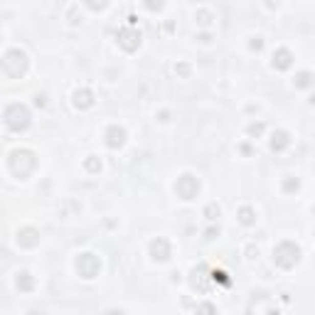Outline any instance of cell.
<instances>
[{"mask_svg":"<svg viewBox=\"0 0 315 315\" xmlns=\"http://www.w3.org/2000/svg\"><path fill=\"white\" fill-rule=\"evenodd\" d=\"M301 261V249L296 241H281V244H276L274 249V263L276 266H281V269H293L296 263Z\"/></svg>","mask_w":315,"mask_h":315,"instance_id":"3957f363","label":"cell"},{"mask_svg":"<svg viewBox=\"0 0 315 315\" xmlns=\"http://www.w3.org/2000/svg\"><path fill=\"white\" fill-rule=\"evenodd\" d=\"M209 278H212L209 269H207L205 263H200V266H195V269H192L190 286L195 288V290H200V293H207V290H209Z\"/></svg>","mask_w":315,"mask_h":315,"instance_id":"9c48e42d","label":"cell"},{"mask_svg":"<svg viewBox=\"0 0 315 315\" xmlns=\"http://www.w3.org/2000/svg\"><path fill=\"white\" fill-rule=\"evenodd\" d=\"M197 313H217V308L212 303H202V305H197Z\"/></svg>","mask_w":315,"mask_h":315,"instance_id":"484cf974","label":"cell"},{"mask_svg":"<svg viewBox=\"0 0 315 315\" xmlns=\"http://www.w3.org/2000/svg\"><path fill=\"white\" fill-rule=\"evenodd\" d=\"M205 214H207V220H217V217H220V205H217V202H209L205 209Z\"/></svg>","mask_w":315,"mask_h":315,"instance_id":"7402d4cb","label":"cell"},{"mask_svg":"<svg viewBox=\"0 0 315 315\" xmlns=\"http://www.w3.org/2000/svg\"><path fill=\"white\" fill-rule=\"evenodd\" d=\"M301 190V180L298 178H288L283 180V192H288V195H293V192Z\"/></svg>","mask_w":315,"mask_h":315,"instance_id":"44dd1931","label":"cell"},{"mask_svg":"<svg viewBox=\"0 0 315 315\" xmlns=\"http://www.w3.org/2000/svg\"><path fill=\"white\" fill-rule=\"evenodd\" d=\"M236 217H239V222H241L244 227H251V224H256V212H254L251 207H241V209L236 212Z\"/></svg>","mask_w":315,"mask_h":315,"instance_id":"e0dca14e","label":"cell"},{"mask_svg":"<svg viewBox=\"0 0 315 315\" xmlns=\"http://www.w3.org/2000/svg\"><path fill=\"white\" fill-rule=\"evenodd\" d=\"M266 8H269V10H276V8H278V0H266Z\"/></svg>","mask_w":315,"mask_h":315,"instance_id":"f1b7e54d","label":"cell"},{"mask_svg":"<svg viewBox=\"0 0 315 315\" xmlns=\"http://www.w3.org/2000/svg\"><path fill=\"white\" fill-rule=\"evenodd\" d=\"M195 20H197L200 28H209V25H212V13H209V10H200V13L195 15Z\"/></svg>","mask_w":315,"mask_h":315,"instance_id":"ffe728a7","label":"cell"},{"mask_svg":"<svg viewBox=\"0 0 315 315\" xmlns=\"http://www.w3.org/2000/svg\"><path fill=\"white\" fill-rule=\"evenodd\" d=\"M74 106L77 109H91L94 106V91L91 89H77L74 91Z\"/></svg>","mask_w":315,"mask_h":315,"instance_id":"4fadbf2b","label":"cell"},{"mask_svg":"<svg viewBox=\"0 0 315 315\" xmlns=\"http://www.w3.org/2000/svg\"><path fill=\"white\" fill-rule=\"evenodd\" d=\"M15 286L20 288L22 293H30V290L35 288V278H32L28 271H22V274H17V278H15Z\"/></svg>","mask_w":315,"mask_h":315,"instance_id":"9a60e30c","label":"cell"},{"mask_svg":"<svg viewBox=\"0 0 315 315\" xmlns=\"http://www.w3.org/2000/svg\"><path fill=\"white\" fill-rule=\"evenodd\" d=\"M249 47H251V50H256V52H261V50H263V40H261V37H254Z\"/></svg>","mask_w":315,"mask_h":315,"instance_id":"83f0119b","label":"cell"},{"mask_svg":"<svg viewBox=\"0 0 315 315\" xmlns=\"http://www.w3.org/2000/svg\"><path fill=\"white\" fill-rule=\"evenodd\" d=\"M74 266H77V274L82 276V278H86V281L96 278V276H99V271H101V261H99V256H96V254H91V251H84V254H79V256H77V261H74Z\"/></svg>","mask_w":315,"mask_h":315,"instance_id":"5b68a950","label":"cell"},{"mask_svg":"<svg viewBox=\"0 0 315 315\" xmlns=\"http://www.w3.org/2000/svg\"><path fill=\"white\" fill-rule=\"evenodd\" d=\"M214 236H220V229H209L207 232V239H214Z\"/></svg>","mask_w":315,"mask_h":315,"instance_id":"f546056e","label":"cell"},{"mask_svg":"<svg viewBox=\"0 0 315 315\" xmlns=\"http://www.w3.org/2000/svg\"><path fill=\"white\" fill-rule=\"evenodd\" d=\"M82 3L91 10V13H101V10L109 5V0H82Z\"/></svg>","mask_w":315,"mask_h":315,"instance_id":"d6986e66","label":"cell"},{"mask_svg":"<svg viewBox=\"0 0 315 315\" xmlns=\"http://www.w3.org/2000/svg\"><path fill=\"white\" fill-rule=\"evenodd\" d=\"M126 143V128L121 126H109L106 128V146L113 148V151H118V148H124Z\"/></svg>","mask_w":315,"mask_h":315,"instance_id":"8fae6325","label":"cell"},{"mask_svg":"<svg viewBox=\"0 0 315 315\" xmlns=\"http://www.w3.org/2000/svg\"><path fill=\"white\" fill-rule=\"evenodd\" d=\"M293 84H296V89H310V86L315 84V77L310 74V71H298L296 79H293Z\"/></svg>","mask_w":315,"mask_h":315,"instance_id":"2e32d148","label":"cell"},{"mask_svg":"<svg viewBox=\"0 0 315 315\" xmlns=\"http://www.w3.org/2000/svg\"><path fill=\"white\" fill-rule=\"evenodd\" d=\"M175 71H178L180 77H190V64H178V67H175Z\"/></svg>","mask_w":315,"mask_h":315,"instance_id":"4316f807","label":"cell"},{"mask_svg":"<svg viewBox=\"0 0 315 315\" xmlns=\"http://www.w3.org/2000/svg\"><path fill=\"white\" fill-rule=\"evenodd\" d=\"M212 281H220L222 286H232V281L227 278V274H224V271H212Z\"/></svg>","mask_w":315,"mask_h":315,"instance_id":"cb8c5ba5","label":"cell"},{"mask_svg":"<svg viewBox=\"0 0 315 315\" xmlns=\"http://www.w3.org/2000/svg\"><path fill=\"white\" fill-rule=\"evenodd\" d=\"M3 118H5V126L10 128V131H25L30 126V111L28 106H22V104H10L5 113H3Z\"/></svg>","mask_w":315,"mask_h":315,"instance_id":"277c9868","label":"cell"},{"mask_svg":"<svg viewBox=\"0 0 315 315\" xmlns=\"http://www.w3.org/2000/svg\"><path fill=\"white\" fill-rule=\"evenodd\" d=\"M263 128H266V126L261 124V121H259V124H251V126H249V136H254V138L261 136V133H263Z\"/></svg>","mask_w":315,"mask_h":315,"instance_id":"d4e9b609","label":"cell"},{"mask_svg":"<svg viewBox=\"0 0 315 315\" xmlns=\"http://www.w3.org/2000/svg\"><path fill=\"white\" fill-rule=\"evenodd\" d=\"M165 5V0H146V8L151 10V13H160Z\"/></svg>","mask_w":315,"mask_h":315,"instance_id":"603a6c76","label":"cell"},{"mask_svg":"<svg viewBox=\"0 0 315 315\" xmlns=\"http://www.w3.org/2000/svg\"><path fill=\"white\" fill-rule=\"evenodd\" d=\"M288 146H290V136H288V131H274V136H271V151L281 153V151H286Z\"/></svg>","mask_w":315,"mask_h":315,"instance_id":"5bb4252c","label":"cell"},{"mask_svg":"<svg viewBox=\"0 0 315 315\" xmlns=\"http://www.w3.org/2000/svg\"><path fill=\"white\" fill-rule=\"evenodd\" d=\"M84 167H86V173L96 175V173H101V160H99V158H94V155H89V158L84 160Z\"/></svg>","mask_w":315,"mask_h":315,"instance_id":"ac0fdd59","label":"cell"},{"mask_svg":"<svg viewBox=\"0 0 315 315\" xmlns=\"http://www.w3.org/2000/svg\"><path fill=\"white\" fill-rule=\"evenodd\" d=\"M28 67H30V59L28 55L20 50V47H13L3 55V74L8 79H20L28 74Z\"/></svg>","mask_w":315,"mask_h":315,"instance_id":"7a4b0ae2","label":"cell"},{"mask_svg":"<svg viewBox=\"0 0 315 315\" xmlns=\"http://www.w3.org/2000/svg\"><path fill=\"white\" fill-rule=\"evenodd\" d=\"M175 192H178L180 200H185V202H190L195 200L197 195H200V180L190 175V173H185V175H180L178 182H175Z\"/></svg>","mask_w":315,"mask_h":315,"instance_id":"8992f818","label":"cell"},{"mask_svg":"<svg viewBox=\"0 0 315 315\" xmlns=\"http://www.w3.org/2000/svg\"><path fill=\"white\" fill-rule=\"evenodd\" d=\"M148 251H151V259L158 261V263H165V261H170V256H173V247H170V241H167L165 236L153 239Z\"/></svg>","mask_w":315,"mask_h":315,"instance_id":"ba28073f","label":"cell"},{"mask_svg":"<svg viewBox=\"0 0 315 315\" xmlns=\"http://www.w3.org/2000/svg\"><path fill=\"white\" fill-rule=\"evenodd\" d=\"M35 104H37V106H44L47 101H44V96H37V99H35Z\"/></svg>","mask_w":315,"mask_h":315,"instance_id":"4dcf8cb0","label":"cell"},{"mask_svg":"<svg viewBox=\"0 0 315 315\" xmlns=\"http://www.w3.org/2000/svg\"><path fill=\"white\" fill-rule=\"evenodd\" d=\"M8 167H10V173H13L15 178L20 180H28L35 170H37V155L28 148H17L8 155Z\"/></svg>","mask_w":315,"mask_h":315,"instance_id":"6da1fadb","label":"cell"},{"mask_svg":"<svg viewBox=\"0 0 315 315\" xmlns=\"http://www.w3.org/2000/svg\"><path fill=\"white\" fill-rule=\"evenodd\" d=\"M17 247L22 249H35L37 244H40V232L35 229V227H25V229H20L17 232Z\"/></svg>","mask_w":315,"mask_h":315,"instance_id":"30bf717a","label":"cell"},{"mask_svg":"<svg viewBox=\"0 0 315 315\" xmlns=\"http://www.w3.org/2000/svg\"><path fill=\"white\" fill-rule=\"evenodd\" d=\"M271 64H274V69H278V71H286V69H290V64H293V55H290V50H286V47L276 50Z\"/></svg>","mask_w":315,"mask_h":315,"instance_id":"7c38bea8","label":"cell"},{"mask_svg":"<svg viewBox=\"0 0 315 315\" xmlns=\"http://www.w3.org/2000/svg\"><path fill=\"white\" fill-rule=\"evenodd\" d=\"M116 42L124 47L126 52H136L138 47H140V32H138L133 25H128V28H121L116 32Z\"/></svg>","mask_w":315,"mask_h":315,"instance_id":"52a82bcc","label":"cell"}]
</instances>
